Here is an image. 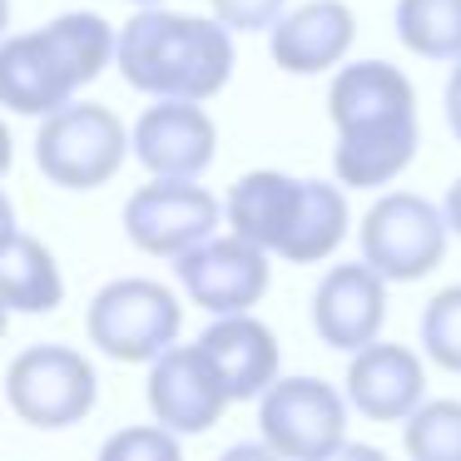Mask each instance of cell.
Returning a JSON list of instances; mask_svg holds the SVG:
<instances>
[{
	"instance_id": "f1b7e54d",
	"label": "cell",
	"mask_w": 461,
	"mask_h": 461,
	"mask_svg": "<svg viewBox=\"0 0 461 461\" xmlns=\"http://www.w3.org/2000/svg\"><path fill=\"white\" fill-rule=\"evenodd\" d=\"M11 159H15V140H11V130H5V120H0V174L11 169Z\"/></svg>"
},
{
	"instance_id": "ffe728a7",
	"label": "cell",
	"mask_w": 461,
	"mask_h": 461,
	"mask_svg": "<svg viewBox=\"0 0 461 461\" xmlns=\"http://www.w3.org/2000/svg\"><path fill=\"white\" fill-rule=\"evenodd\" d=\"M41 35L50 41V50L65 60V70L75 75V85H90L110 70L114 60V25L95 11H70L55 15L50 25H41Z\"/></svg>"
},
{
	"instance_id": "9a60e30c",
	"label": "cell",
	"mask_w": 461,
	"mask_h": 461,
	"mask_svg": "<svg viewBox=\"0 0 461 461\" xmlns=\"http://www.w3.org/2000/svg\"><path fill=\"white\" fill-rule=\"evenodd\" d=\"M348 407H357L367 421H402L427 397V367L402 342H377L352 352L348 362Z\"/></svg>"
},
{
	"instance_id": "6da1fadb",
	"label": "cell",
	"mask_w": 461,
	"mask_h": 461,
	"mask_svg": "<svg viewBox=\"0 0 461 461\" xmlns=\"http://www.w3.org/2000/svg\"><path fill=\"white\" fill-rule=\"evenodd\" d=\"M328 114L338 130L332 174L342 189H387L421 149L417 90L387 60L342 65L328 90Z\"/></svg>"
},
{
	"instance_id": "5bb4252c",
	"label": "cell",
	"mask_w": 461,
	"mask_h": 461,
	"mask_svg": "<svg viewBox=\"0 0 461 461\" xmlns=\"http://www.w3.org/2000/svg\"><path fill=\"white\" fill-rule=\"evenodd\" d=\"M199 348L209 352L213 372L223 377L229 402H258L263 387H268L283 367L278 332L263 318H253V308L249 312H219V318L203 328Z\"/></svg>"
},
{
	"instance_id": "52a82bcc",
	"label": "cell",
	"mask_w": 461,
	"mask_h": 461,
	"mask_svg": "<svg viewBox=\"0 0 461 461\" xmlns=\"http://www.w3.org/2000/svg\"><path fill=\"white\" fill-rule=\"evenodd\" d=\"M447 213L427 203L421 194H382L362 213V258L382 273L387 283H417L447 258Z\"/></svg>"
},
{
	"instance_id": "d4e9b609",
	"label": "cell",
	"mask_w": 461,
	"mask_h": 461,
	"mask_svg": "<svg viewBox=\"0 0 461 461\" xmlns=\"http://www.w3.org/2000/svg\"><path fill=\"white\" fill-rule=\"evenodd\" d=\"M209 5H213V15H219L229 31L263 35L283 15V5H288V0H209Z\"/></svg>"
},
{
	"instance_id": "7a4b0ae2",
	"label": "cell",
	"mask_w": 461,
	"mask_h": 461,
	"mask_svg": "<svg viewBox=\"0 0 461 461\" xmlns=\"http://www.w3.org/2000/svg\"><path fill=\"white\" fill-rule=\"evenodd\" d=\"M114 65L124 85L154 100H213L233 75V31L219 15H179L140 5L124 31H114Z\"/></svg>"
},
{
	"instance_id": "603a6c76",
	"label": "cell",
	"mask_w": 461,
	"mask_h": 461,
	"mask_svg": "<svg viewBox=\"0 0 461 461\" xmlns=\"http://www.w3.org/2000/svg\"><path fill=\"white\" fill-rule=\"evenodd\" d=\"M421 352H427L437 367L461 372V283L441 288L437 298L421 308Z\"/></svg>"
},
{
	"instance_id": "7c38bea8",
	"label": "cell",
	"mask_w": 461,
	"mask_h": 461,
	"mask_svg": "<svg viewBox=\"0 0 461 461\" xmlns=\"http://www.w3.org/2000/svg\"><path fill=\"white\" fill-rule=\"evenodd\" d=\"M387 322V278L362 263H338L322 273V283L312 288V332L322 338V348L332 352H357Z\"/></svg>"
},
{
	"instance_id": "4316f807",
	"label": "cell",
	"mask_w": 461,
	"mask_h": 461,
	"mask_svg": "<svg viewBox=\"0 0 461 461\" xmlns=\"http://www.w3.org/2000/svg\"><path fill=\"white\" fill-rule=\"evenodd\" d=\"M15 239V203H11V194L0 189V249Z\"/></svg>"
},
{
	"instance_id": "ac0fdd59",
	"label": "cell",
	"mask_w": 461,
	"mask_h": 461,
	"mask_svg": "<svg viewBox=\"0 0 461 461\" xmlns=\"http://www.w3.org/2000/svg\"><path fill=\"white\" fill-rule=\"evenodd\" d=\"M342 239H348V194H342V184L303 179V199H298V213H293V229L278 243V258L322 263L338 253Z\"/></svg>"
},
{
	"instance_id": "83f0119b",
	"label": "cell",
	"mask_w": 461,
	"mask_h": 461,
	"mask_svg": "<svg viewBox=\"0 0 461 461\" xmlns=\"http://www.w3.org/2000/svg\"><path fill=\"white\" fill-rule=\"evenodd\" d=\"M441 213H447V229L461 233V179L447 189V203H441Z\"/></svg>"
},
{
	"instance_id": "4fadbf2b",
	"label": "cell",
	"mask_w": 461,
	"mask_h": 461,
	"mask_svg": "<svg viewBox=\"0 0 461 461\" xmlns=\"http://www.w3.org/2000/svg\"><path fill=\"white\" fill-rule=\"evenodd\" d=\"M357 41V15L342 0H308L298 11H283L268 25L273 65L288 75H322L338 70Z\"/></svg>"
},
{
	"instance_id": "30bf717a",
	"label": "cell",
	"mask_w": 461,
	"mask_h": 461,
	"mask_svg": "<svg viewBox=\"0 0 461 461\" xmlns=\"http://www.w3.org/2000/svg\"><path fill=\"white\" fill-rule=\"evenodd\" d=\"M144 397L159 427H169L174 437H199V431L219 427V417L229 411V392L223 377L213 372L209 352L194 342V348H169L149 362V382H144Z\"/></svg>"
},
{
	"instance_id": "8992f818",
	"label": "cell",
	"mask_w": 461,
	"mask_h": 461,
	"mask_svg": "<svg viewBox=\"0 0 461 461\" xmlns=\"http://www.w3.org/2000/svg\"><path fill=\"white\" fill-rule=\"evenodd\" d=\"M90 342L114 362H154L169 342H179L184 308L154 278H114L95 293L85 312Z\"/></svg>"
},
{
	"instance_id": "ba28073f",
	"label": "cell",
	"mask_w": 461,
	"mask_h": 461,
	"mask_svg": "<svg viewBox=\"0 0 461 461\" xmlns=\"http://www.w3.org/2000/svg\"><path fill=\"white\" fill-rule=\"evenodd\" d=\"M223 219V203L199 179H149L124 203V233L149 258H179Z\"/></svg>"
},
{
	"instance_id": "f546056e",
	"label": "cell",
	"mask_w": 461,
	"mask_h": 461,
	"mask_svg": "<svg viewBox=\"0 0 461 461\" xmlns=\"http://www.w3.org/2000/svg\"><path fill=\"white\" fill-rule=\"evenodd\" d=\"M11 31V0H0V35Z\"/></svg>"
},
{
	"instance_id": "44dd1931",
	"label": "cell",
	"mask_w": 461,
	"mask_h": 461,
	"mask_svg": "<svg viewBox=\"0 0 461 461\" xmlns=\"http://www.w3.org/2000/svg\"><path fill=\"white\" fill-rule=\"evenodd\" d=\"M397 41L421 60H461V0H397Z\"/></svg>"
},
{
	"instance_id": "cb8c5ba5",
	"label": "cell",
	"mask_w": 461,
	"mask_h": 461,
	"mask_svg": "<svg viewBox=\"0 0 461 461\" xmlns=\"http://www.w3.org/2000/svg\"><path fill=\"white\" fill-rule=\"evenodd\" d=\"M100 456H110V461H174L179 456V437L169 427H124L120 437H110L100 447Z\"/></svg>"
},
{
	"instance_id": "277c9868",
	"label": "cell",
	"mask_w": 461,
	"mask_h": 461,
	"mask_svg": "<svg viewBox=\"0 0 461 461\" xmlns=\"http://www.w3.org/2000/svg\"><path fill=\"white\" fill-rule=\"evenodd\" d=\"M100 397V377L85 362V352L65 348V342H35L5 372V402L25 427L41 431H65L80 427L95 411Z\"/></svg>"
},
{
	"instance_id": "5b68a950",
	"label": "cell",
	"mask_w": 461,
	"mask_h": 461,
	"mask_svg": "<svg viewBox=\"0 0 461 461\" xmlns=\"http://www.w3.org/2000/svg\"><path fill=\"white\" fill-rule=\"evenodd\" d=\"M258 431L273 456H338L348 447V397L322 377H273L258 397Z\"/></svg>"
},
{
	"instance_id": "7402d4cb",
	"label": "cell",
	"mask_w": 461,
	"mask_h": 461,
	"mask_svg": "<svg viewBox=\"0 0 461 461\" xmlns=\"http://www.w3.org/2000/svg\"><path fill=\"white\" fill-rule=\"evenodd\" d=\"M402 447H407V456L421 461H461V402L421 397L402 417Z\"/></svg>"
},
{
	"instance_id": "2e32d148",
	"label": "cell",
	"mask_w": 461,
	"mask_h": 461,
	"mask_svg": "<svg viewBox=\"0 0 461 461\" xmlns=\"http://www.w3.org/2000/svg\"><path fill=\"white\" fill-rule=\"evenodd\" d=\"M75 75L65 70V60L50 50L41 31L31 35H0V104L11 114H31L45 120L60 104L75 100Z\"/></svg>"
},
{
	"instance_id": "9c48e42d",
	"label": "cell",
	"mask_w": 461,
	"mask_h": 461,
	"mask_svg": "<svg viewBox=\"0 0 461 461\" xmlns=\"http://www.w3.org/2000/svg\"><path fill=\"white\" fill-rule=\"evenodd\" d=\"M179 283L184 293H189L194 308L203 312H249L263 303V293H268L273 273H268V249H258V243L239 239V233H209L203 243H194V249H184L179 258Z\"/></svg>"
},
{
	"instance_id": "4dcf8cb0",
	"label": "cell",
	"mask_w": 461,
	"mask_h": 461,
	"mask_svg": "<svg viewBox=\"0 0 461 461\" xmlns=\"http://www.w3.org/2000/svg\"><path fill=\"white\" fill-rule=\"evenodd\" d=\"M5 328H11V308L0 303V342H5Z\"/></svg>"
},
{
	"instance_id": "3957f363",
	"label": "cell",
	"mask_w": 461,
	"mask_h": 461,
	"mask_svg": "<svg viewBox=\"0 0 461 461\" xmlns=\"http://www.w3.org/2000/svg\"><path fill=\"white\" fill-rule=\"evenodd\" d=\"M130 130L110 104H60L35 134V164L50 184L75 194L104 189L124 169Z\"/></svg>"
},
{
	"instance_id": "8fae6325",
	"label": "cell",
	"mask_w": 461,
	"mask_h": 461,
	"mask_svg": "<svg viewBox=\"0 0 461 461\" xmlns=\"http://www.w3.org/2000/svg\"><path fill=\"white\" fill-rule=\"evenodd\" d=\"M219 130L199 100H154L130 130V154L154 179H199L213 164Z\"/></svg>"
},
{
	"instance_id": "d6986e66",
	"label": "cell",
	"mask_w": 461,
	"mask_h": 461,
	"mask_svg": "<svg viewBox=\"0 0 461 461\" xmlns=\"http://www.w3.org/2000/svg\"><path fill=\"white\" fill-rule=\"evenodd\" d=\"M0 303L11 312H55L65 303V278L55 253L21 229L0 249Z\"/></svg>"
},
{
	"instance_id": "1f68e13d",
	"label": "cell",
	"mask_w": 461,
	"mask_h": 461,
	"mask_svg": "<svg viewBox=\"0 0 461 461\" xmlns=\"http://www.w3.org/2000/svg\"><path fill=\"white\" fill-rule=\"evenodd\" d=\"M130 5H164V0H130Z\"/></svg>"
},
{
	"instance_id": "e0dca14e",
	"label": "cell",
	"mask_w": 461,
	"mask_h": 461,
	"mask_svg": "<svg viewBox=\"0 0 461 461\" xmlns=\"http://www.w3.org/2000/svg\"><path fill=\"white\" fill-rule=\"evenodd\" d=\"M298 199H303V179H293V174H283V169H253L229 189L223 219H229V229L239 233V239L278 253L283 233L293 229Z\"/></svg>"
},
{
	"instance_id": "484cf974",
	"label": "cell",
	"mask_w": 461,
	"mask_h": 461,
	"mask_svg": "<svg viewBox=\"0 0 461 461\" xmlns=\"http://www.w3.org/2000/svg\"><path fill=\"white\" fill-rule=\"evenodd\" d=\"M456 70H451V80H447V130L461 140V60H451Z\"/></svg>"
}]
</instances>
